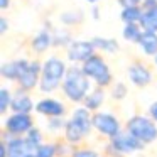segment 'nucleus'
I'll return each instance as SVG.
<instances>
[{
    "label": "nucleus",
    "mask_w": 157,
    "mask_h": 157,
    "mask_svg": "<svg viewBox=\"0 0 157 157\" xmlns=\"http://www.w3.org/2000/svg\"><path fill=\"white\" fill-rule=\"evenodd\" d=\"M61 90L66 98L73 103H83L85 98L90 95V91H91L88 76L83 73L81 68H76V66L68 68V73L63 79Z\"/></svg>",
    "instance_id": "nucleus-1"
},
{
    "label": "nucleus",
    "mask_w": 157,
    "mask_h": 157,
    "mask_svg": "<svg viewBox=\"0 0 157 157\" xmlns=\"http://www.w3.org/2000/svg\"><path fill=\"white\" fill-rule=\"evenodd\" d=\"M68 68L66 63L59 58H48L42 63V73H41V81H39V91L42 93H52L63 85Z\"/></svg>",
    "instance_id": "nucleus-2"
},
{
    "label": "nucleus",
    "mask_w": 157,
    "mask_h": 157,
    "mask_svg": "<svg viewBox=\"0 0 157 157\" xmlns=\"http://www.w3.org/2000/svg\"><path fill=\"white\" fill-rule=\"evenodd\" d=\"M125 130L135 139H139L144 145H149V144L157 140V123L150 117L145 115L130 117L125 123Z\"/></svg>",
    "instance_id": "nucleus-3"
},
{
    "label": "nucleus",
    "mask_w": 157,
    "mask_h": 157,
    "mask_svg": "<svg viewBox=\"0 0 157 157\" xmlns=\"http://www.w3.org/2000/svg\"><path fill=\"white\" fill-rule=\"evenodd\" d=\"M144 144L139 139H135L133 135H130L125 128L118 133L117 137H113L106 145V155L108 157H127L137 154L140 150H144Z\"/></svg>",
    "instance_id": "nucleus-4"
},
{
    "label": "nucleus",
    "mask_w": 157,
    "mask_h": 157,
    "mask_svg": "<svg viewBox=\"0 0 157 157\" xmlns=\"http://www.w3.org/2000/svg\"><path fill=\"white\" fill-rule=\"evenodd\" d=\"M81 69L88 76V79H91L98 88H106L112 85V71L101 56H91L88 61L81 64Z\"/></svg>",
    "instance_id": "nucleus-5"
},
{
    "label": "nucleus",
    "mask_w": 157,
    "mask_h": 157,
    "mask_svg": "<svg viewBox=\"0 0 157 157\" xmlns=\"http://www.w3.org/2000/svg\"><path fill=\"white\" fill-rule=\"evenodd\" d=\"M93 128L100 133V135L106 137L108 140H112L113 137H117L122 132V123L113 113L108 112H96L93 113Z\"/></svg>",
    "instance_id": "nucleus-6"
},
{
    "label": "nucleus",
    "mask_w": 157,
    "mask_h": 157,
    "mask_svg": "<svg viewBox=\"0 0 157 157\" xmlns=\"http://www.w3.org/2000/svg\"><path fill=\"white\" fill-rule=\"evenodd\" d=\"M34 127L32 115H25V113H10L4 120V132L10 137H25L29 130Z\"/></svg>",
    "instance_id": "nucleus-7"
},
{
    "label": "nucleus",
    "mask_w": 157,
    "mask_h": 157,
    "mask_svg": "<svg viewBox=\"0 0 157 157\" xmlns=\"http://www.w3.org/2000/svg\"><path fill=\"white\" fill-rule=\"evenodd\" d=\"M2 140L7 142L9 157H36L37 147H34L25 137H10L2 132Z\"/></svg>",
    "instance_id": "nucleus-8"
},
{
    "label": "nucleus",
    "mask_w": 157,
    "mask_h": 157,
    "mask_svg": "<svg viewBox=\"0 0 157 157\" xmlns=\"http://www.w3.org/2000/svg\"><path fill=\"white\" fill-rule=\"evenodd\" d=\"M41 73H42V64L39 61H31L29 66H27V69L22 73V76L19 78V81H17L19 88L24 90V91H31V90L36 88V86L39 88Z\"/></svg>",
    "instance_id": "nucleus-9"
},
{
    "label": "nucleus",
    "mask_w": 157,
    "mask_h": 157,
    "mask_svg": "<svg viewBox=\"0 0 157 157\" xmlns=\"http://www.w3.org/2000/svg\"><path fill=\"white\" fill-rule=\"evenodd\" d=\"M95 56V46L91 41H73L68 46V59L73 63H85Z\"/></svg>",
    "instance_id": "nucleus-10"
},
{
    "label": "nucleus",
    "mask_w": 157,
    "mask_h": 157,
    "mask_svg": "<svg viewBox=\"0 0 157 157\" xmlns=\"http://www.w3.org/2000/svg\"><path fill=\"white\" fill-rule=\"evenodd\" d=\"M36 112L42 117H48V118H58V117H64L66 113V106L63 101L51 96H46V98L39 100L36 103Z\"/></svg>",
    "instance_id": "nucleus-11"
},
{
    "label": "nucleus",
    "mask_w": 157,
    "mask_h": 157,
    "mask_svg": "<svg viewBox=\"0 0 157 157\" xmlns=\"http://www.w3.org/2000/svg\"><path fill=\"white\" fill-rule=\"evenodd\" d=\"M127 76H128L130 83L133 86H139V88H144V86L150 85V81H152V73L142 63H133V64H130L128 71H127Z\"/></svg>",
    "instance_id": "nucleus-12"
},
{
    "label": "nucleus",
    "mask_w": 157,
    "mask_h": 157,
    "mask_svg": "<svg viewBox=\"0 0 157 157\" xmlns=\"http://www.w3.org/2000/svg\"><path fill=\"white\" fill-rule=\"evenodd\" d=\"M36 110V103L32 101V98L29 96L27 91L19 88L14 93V98H12V106L10 112L12 113H25V115H31Z\"/></svg>",
    "instance_id": "nucleus-13"
},
{
    "label": "nucleus",
    "mask_w": 157,
    "mask_h": 157,
    "mask_svg": "<svg viewBox=\"0 0 157 157\" xmlns=\"http://www.w3.org/2000/svg\"><path fill=\"white\" fill-rule=\"evenodd\" d=\"M86 137H88V133H86L76 122H73L71 118L66 120V127H64V132H63V140H64V142H68L69 145L76 147V145H79Z\"/></svg>",
    "instance_id": "nucleus-14"
},
{
    "label": "nucleus",
    "mask_w": 157,
    "mask_h": 157,
    "mask_svg": "<svg viewBox=\"0 0 157 157\" xmlns=\"http://www.w3.org/2000/svg\"><path fill=\"white\" fill-rule=\"evenodd\" d=\"M29 63L31 61H27V59H15V61H10V63H7V64H4L2 69H0L2 78L9 79V81H19L22 73L27 69Z\"/></svg>",
    "instance_id": "nucleus-15"
},
{
    "label": "nucleus",
    "mask_w": 157,
    "mask_h": 157,
    "mask_svg": "<svg viewBox=\"0 0 157 157\" xmlns=\"http://www.w3.org/2000/svg\"><path fill=\"white\" fill-rule=\"evenodd\" d=\"M105 96H106V95H105V90L96 86V88H93L91 91H90V95L85 98L83 106H85V108H88L90 112H93V113L100 112L103 101H105Z\"/></svg>",
    "instance_id": "nucleus-16"
},
{
    "label": "nucleus",
    "mask_w": 157,
    "mask_h": 157,
    "mask_svg": "<svg viewBox=\"0 0 157 157\" xmlns=\"http://www.w3.org/2000/svg\"><path fill=\"white\" fill-rule=\"evenodd\" d=\"M139 46H140V49L144 51V54L155 56L157 54V34L155 32L144 31L142 37H140V41H139Z\"/></svg>",
    "instance_id": "nucleus-17"
},
{
    "label": "nucleus",
    "mask_w": 157,
    "mask_h": 157,
    "mask_svg": "<svg viewBox=\"0 0 157 157\" xmlns=\"http://www.w3.org/2000/svg\"><path fill=\"white\" fill-rule=\"evenodd\" d=\"M52 46V34L49 31H41L37 36H34V39L31 41V48L36 52H44L48 48Z\"/></svg>",
    "instance_id": "nucleus-18"
},
{
    "label": "nucleus",
    "mask_w": 157,
    "mask_h": 157,
    "mask_svg": "<svg viewBox=\"0 0 157 157\" xmlns=\"http://www.w3.org/2000/svg\"><path fill=\"white\" fill-rule=\"evenodd\" d=\"M140 27H144V31L157 34V7L150 9V10H144V15L140 19Z\"/></svg>",
    "instance_id": "nucleus-19"
},
{
    "label": "nucleus",
    "mask_w": 157,
    "mask_h": 157,
    "mask_svg": "<svg viewBox=\"0 0 157 157\" xmlns=\"http://www.w3.org/2000/svg\"><path fill=\"white\" fill-rule=\"evenodd\" d=\"M144 15L142 7H130L122 10V21L125 24H140V19Z\"/></svg>",
    "instance_id": "nucleus-20"
},
{
    "label": "nucleus",
    "mask_w": 157,
    "mask_h": 157,
    "mask_svg": "<svg viewBox=\"0 0 157 157\" xmlns=\"http://www.w3.org/2000/svg\"><path fill=\"white\" fill-rule=\"evenodd\" d=\"M142 32L140 31V24H125V27H123L122 31V36L125 41L128 42H137L139 44L140 37H142Z\"/></svg>",
    "instance_id": "nucleus-21"
},
{
    "label": "nucleus",
    "mask_w": 157,
    "mask_h": 157,
    "mask_svg": "<svg viewBox=\"0 0 157 157\" xmlns=\"http://www.w3.org/2000/svg\"><path fill=\"white\" fill-rule=\"evenodd\" d=\"M93 46L95 49H101L105 52H115L118 51V42L115 39H105V37H95L93 39Z\"/></svg>",
    "instance_id": "nucleus-22"
},
{
    "label": "nucleus",
    "mask_w": 157,
    "mask_h": 157,
    "mask_svg": "<svg viewBox=\"0 0 157 157\" xmlns=\"http://www.w3.org/2000/svg\"><path fill=\"white\" fill-rule=\"evenodd\" d=\"M12 98H14V93L12 91H9L7 88L0 90V113H2V115H5V113L10 110Z\"/></svg>",
    "instance_id": "nucleus-23"
},
{
    "label": "nucleus",
    "mask_w": 157,
    "mask_h": 157,
    "mask_svg": "<svg viewBox=\"0 0 157 157\" xmlns=\"http://www.w3.org/2000/svg\"><path fill=\"white\" fill-rule=\"evenodd\" d=\"M36 157H58V149H56V142L51 144H42L37 147Z\"/></svg>",
    "instance_id": "nucleus-24"
},
{
    "label": "nucleus",
    "mask_w": 157,
    "mask_h": 157,
    "mask_svg": "<svg viewBox=\"0 0 157 157\" xmlns=\"http://www.w3.org/2000/svg\"><path fill=\"white\" fill-rule=\"evenodd\" d=\"M71 37H69V32L64 29H59L52 34V46H69L71 44Z\"/></svg>",
    "instance_id": "nucleus-25"
},
{
    "label": "nucleus",
    "mask_w": 157,
    "mask_h": 157,
    "mask_svg": "<svg viewBox=\"0 0 157 157\" xmlns=\"http://www.w3.org/2000/svg\"><path fill=\"white\" fill-rule=\"evenodd\" d=\"M83 21V12L81 10H73V12H64L61 15V22L66 25H73Z\"/></svg>",
    "instance_id": "nucleus-26"
},
{
    "label": "nucleus",
    "mask_w": 157,
    "mask_h": 157,
    "mask_svg": "<svg viewBox=\"0 0 157 157\" xmlns=\"http://www.w3.org/2000/svg\"><path fill=\"white\" fill-rule=\"evenodd\" d=\"M25 139H27L34 147H39V145H42V144H44V135H42V132H41V128H39V127H34V128L29 130V133L25 135Z\"/></svg>",
    "instance_id": "nucleus-27"
},
{
    "label": "nucleus",
    "mask_w": 157,
    "mask_h": 157,
    "mask_svg": "<svg viewBox=\"0 0 157 157\" xmlns=\"http://www.w3.org/2000/svg\"><path fill=\"white\" fill-rule=\"evenodd\" d=\"M69 157H101L98 150L90 149V147H75Z\"/></svg>",
    "instance_id": "nucleus-28"
},
{
    "label": "nucleus",
    "mask_w": 157,
    "mask_h": 157,
    "mask_svg": "<svg viewBox=\"0 0 157 157\" xmlns=\"http://www.w3.org/2000/svg\"><path fill=\"white\" fill-rule=\"evenodd\" d=\"M127 93H128L127 85H125V83H122V81H118L117 85L112 86V98L113 100H118V101H120V100H125Z\"/></svg>",
    "instance_id": "nucleus-29"
},
{
    "label": "nucleus",
    "mask_w": 157,
    "mask_h": 157,
    "mask_svg": "<svg viewBox=\"0 0 157 157\" xmlns=\"http://www.w3.org/2000/svg\"><path fill=\"white\" fill-rule=\"evenodd\" d=\"M64 127H66V120L63 117L48 118V130L49 132H64Z\"/></svg>",
    "instance_id": "nucleus-30"
},
{
    "label": "nucleus",
    "mask_w": 157,
    "mask_h": 157,
    "mask_svg": "<svg viewBox=\"0 0 157 157\" xmlns=\"http://www.w3.org/2000/svg\"><path fill=\"white\" fill-rule=\"evenodd\" d=\"M144 0H118V4L122 5L123 9H130V7H140Z\"/></svg>",
    "instance_id": "nucleus-31"
},
{
    "label": "nucleus",
    "mask_w": 157,
    "mask_h": 157,
    "mask_svg": "<svg viewBox=\"0 0 157 157\" xmlns=\"http://www.w3.org/2000/svg\"><path fill=\"white\" fill-rule=\"evenodd\" d=\"M149 117L157 123V101H154L152 105L149 106Z\"/></svg>",
    "instance_id": "nucleus-32"
},
{
    "label": "nucleus",
    "mask_w": 157,
    "mask_h": 157,
    "mask_svg": "<svg viewBox=\"0 0 157 157\" xmlns=\"http://www.w3.org/2000/svg\"><path fill=\"white\" fill-rule=\"evenodd\" d=\"M0 157H9V147H7L5 140L0 142Z\"/></svg>",
    "instance_id": "nucleus-33"
},
{
    "label": "nucleus",
    "mask_w": 157,
    "mask_h": 157,
    "mask_svg": "<svg viewBox=\"0 0 157 157\" xmlns=\"http://www.w3.org/2000/svg\"><path fill=\"white\" fill-rule=\"evenodd\" d=\"M7 29H9V22H7V19H0V31L2 32H7Z\"/></svg>",
    "instance_id": "nucleus-34"
},
{
    "label": "nucleus",
    "mask_w": 157,
    "mask_h": 157,
    "mask_svg": "<svg viewBox=\"0 0 157 157\" xmlns=\"http://www.w3.org/2000/svg\"><path fill=\"white\" fill-rule=\"evenodd\" d=\"M91 15H93V19H100V10H98V7H93Z\"/></svg>",
    "instance_id": "nucleus-35"
},
{
    "label": "nucleus",
    "mask_w": 157,
    "mask_h": 157,
    "mask_svg": "<svg viewBox=\"0 0 157 157\" xmlns=\"http://www.w3.org/2000/svg\"><path fill=\"white\" fill-rule=\"evenodd\" d=\"M10 5V0H0V7L2 9H7Z\"/></svg>",
    "instance_id": "nucleus-36"
},
{
    "label": "nucleus",
    "mask_w": 157,
    "mask_h": 157,
    "mask_svg": "<svg viewBox=\"0 0 157 157\" xmlns=\"http://www.w3.org/2000/svg\"><path fill=\"white\" fill-rule=\"evenodd\" d=\"M86 2H88V4H96L98 0H86Z\"/></svg>",
    "instance_id": "nucleus-37"
},
{
    "label": "nucleus",
    "mask_w": 157,
    "mask_h": 157,
    "mask_svg": "<svg viewBox=\"0 0 157 157\" xmlns=\"http://www.w3.org/2000/svg\"><path fill=\"white\" fill-rule=\"evenodd\" d=\"M154 63H155V64H157V54L154 56Z\"/></svg>",
    "instance_id": "nucleus-38"
},
{
    "label": "nucleus",
    "mask_w": 157,
    "mask_h": 157,
    "mask_svg": "<svg viewBox=\"0 0 157 157\" xmlns=\"http://www.w3.org/2000/svg\"><path fill=\"white\" fill-rule=\"evenodd\" d=\"M101 157H108V155H101Z\"/></svg>",
    "instance_id": "nucleus-39"
}]
</instances>
